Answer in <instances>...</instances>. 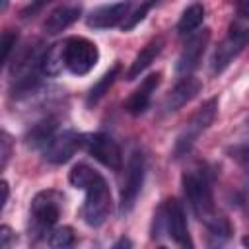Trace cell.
<instances>
[{"instance_id": "cell-26", "label": "cell", "mask_w": 249, "mask_h": 249, "mask_svg": "<svg viewBox=\"0 0 249 249\" xmlns=\"http://www.w3.org/2000/svg\"><path fill=\"white\" fill-rule=\"evenodd\" d=\"M18 37H19L18 31H12V29L4 31V35H2V62L4 64L10 60V54L16 47V43H18Z\"/></svg>"}, {"instance_id": "cell-22", "label": "cell", "mask_w": 249, "mask_h": 249, "mask_svg": "<svg viewBox=\"0 0 249 249\" xmlns=\"http://www.w3.org/2000/svg\"><path fill=\"white\" fill-rule=\"evenodd\" d=\"M119 72H121V64L117 62L111 70H107L101 78H99V82L97 84H93V88L89 89V93H88V99H86V103L91 107V105H95L107 91H109V88L113 86V82L117 80V76H119Z\"/></svg>"}, {"instance_id": "cell-25", "label": "cell", "mask_w": 249, "mask_h": 249, "mask_svg": "<svg viewBox=\"0 0 249 249\" xmlns=\"http://www.w3.org/2000/svg\"><path fill=\"white\" fill-rule=\"evenodd\" d=\"M228 154L241 169H245L249 173V144H235L228 150Z\"/></svg>"}, {"instance_id": "cell-28", "label": "cell", "mask_w": 249, "mask_h": 249, "mask_svg": "<svg viewBox=\"0 0 249 249\" xmlns=\"http://www.w3.org/2000/svg\"><path fill=\"white\" fill-rule=\"evenodd\" d=\"M49 2H53V0H31V4H27L23 10H21V18H31V16H35L41 8H45Z\"/></svg>"}, {"instance_id": "cell-21", "label": "cell", "mask_w": 249, "mask_h": 249, "mask_svg": "<svg viewBox=\"0 0 249 249\" xmlns=\"http://www.w3.org/2000/svg\"><path fill=\"white\" fill-rule=\"evenodd\" d=\"M202 19H204V6L202 4H193L181 14V18L177 21V31L183 33V35L185 33H193L195 29L200 27Z\"/></svg>"}, {"instance_id": "cell-14", "label": "cell", "mask_w": 249, "mask_h": 249, "mask_svg": "<svg viewBox=\"0 0 249 249\" xmlns=\"http://www.w3.org/2000/svg\"><path fill=\"white\" fill-rule=\"evenodd\" d=\"M160 78H161L160 72L146 76V78L142 80V84L130 93V97H128L126 103H124V109H126L130 115H142V113L148 109V105H150V101H152V93H154L156 88L160 86Z\"/></svg>"}, {"instance_id": "cell-11", "label": "cell", "mask_w": 249, "mask_h": 249, "mask_svg": "<svg viewBox=\"0 0 249 249\" xmlns=\"http://www.w3.org/2000/svg\"><path fill=\"white\" fill-rule=\"evenodd\" d=\"M208 41H210V29H202V31L191 35V39L183 45V49L179 53V58L175 62V72L179 76H187L198 66V62H200V58L206 51Z\"/></svg>"}, {"instance_id": "cell-19", "label": "cell", "mask_w": 249, "mask_h": 249, "mask_svg": "<svg viewBox=\"0 0 249 249\" xmlns=\"http://www.w3.org/2000/svg\"><path fill=\"white\" fill-rule=\"evenodd\" d=\"M64 66V43H54L49 47L41 60V72L47 76H56Z\"/></svg>"}, {"instance_id": "cell-10", "label": "cell", "mask_w": 249, "mask_h": 249, "mask_svg": "<svg viewBox=\"0 0 249 249\" xmlns=\"http://www.w3.org/2000/svg\"><path fill=\"white\" fill-rule=\"evenodd\" d=\"M80 138L82 134L74 132V130H62V132H54L47 144L41 148V154H43V160L49 161V163H66L74 152L80 148Z\"/></svg>"}, {"instance_id": "cell-3", "label": "cell", "mask_w": 249, "mask_h": 249, "mask_svg": "<svg viewBox=\"0 0 249 249\" xmlns=\"http://www.w3.org/2000/svg\"><path fill=\"white\" fill-rule=\"evenodd\" d=\"M99 60V49L86 37H70L64 41V66L74 76H84Z\"/></svg>"}, {"instance_id": "cell-33", "label": "cell", "mask_w": 249, "mask_h": 249, "mask_svg": "<svg viewBox=\"0 0 249 249\" xmlns=\"http://www.w3.org/2000/svg\"><path fill=\"white\" fill-rule=\"evenodd\" d=\"M241 243H243V245H245V247H249V235H245V237H243V239H241Z\"/></svg>"}, {"instance_id": "cell-20", "label": "cell", "mask_w": 249, "mask_h": 249, "mask_svg": "<svg viewBox=\"0 0 249 249\" xmlns=\"http://www.w3.org/2000/svg\"><path fill=\"white\" fill-rule=\"evenodd\" d=\"M101 177V173H97L93 167H89L88 163H76L70 173H68V181L74 189H82L86 191L89 185H93L97 179Z\"/></svg>"}, {"instance_id": "cell-2", "label": "cell", "mask_w": 249, "mask_h": 249, "mask_svg": "<svg viewBox=\"0 0 249 249\" xmlns=\"http://www.w3.org/2000/svg\"><path fill=\"white\" fill-rule=\"evenodd\" d=\"M160 233H167L169 239L179 247H193L189 237L187 218L179 200L169 198L165 200L154 214V237Z\"/></svg>"}, {"instance_id": "cell-18", "label": "cell", "mask_w": 249, "mask_h": 249, "mask_svg": "<svg viewBox=\"0 0 249 249\" xmlns=\"http://www.w3.org/2000/svg\"><path fill=\"white\" fill-rule=\"evenodd\" d=\"M206 230H208V243L210 245H224L231 235V224L222 214H214L206 222Z\"/></svg>"}, {"instance_id": "cell-24", "label": "cell", "mask_w": 249, "mask_h": 249, "mask_svg": "<svg viewBox=\"0 0 249 249\" xmlns=\"http://www.w3.org/2000/svg\"><path fill=\"white\" fill-rule=\"evenodd\" d=\"M156 2H158V0H144L132 14H128V18H126V19L123 21V25H121L123 31H130V29H134V27L146 18V14L152 10V6H156Z\"/></svg>"}, {"instance_id": "cell-9", "label": "cell", "mask_w": 249, "mask_h": 249, "mask_svg": "<svg viewBox=\"0 0 249 249\" xmlns=\"http://www.w3.org/2000/svg\"><path fill=\"white\" fill-rule=\"evenodd\" d=\"M64 196L56 191H41L35 195L31 202V220L37 233H49V228L56 224L60 218Z\"/></svg>"}, {"instance_id": "cell-34", "label": "cell", "mask_w": 249, "mask_h": 249, "mask_svg": "<svg viewBox=\"0 0 249 249\" xmlns=\"http://www.w3.org/2000/svg\"><path fill=\"white\" fill-rule=\"evenodd\" d=\"M8 4H10V0H2V10H6V8H8Z\"/></svg>"}, {"instance_id": "cell-1", "label": "cell", "mask_w": 249, "mask_h": 249, "mask_svg": "<svg viewBox=\"0 0 249 249\" xmlns=\"http://www.w3.org/2000/svg\"><path fill=\"white\" fill-rule=\"evenodd\" d=\"M183 191L187 196V202L193 210V214L200 222H208L214 214V196H212V187L206 171L202 169H191L183 175Z\"/></svg>"}, {"instance_id": "cell-4", "label": "cell", "mask_w": 249, "mask_h": 249, "mask_svg": "<svg viewBox=\"0 0 249 249\" xmlns=\"http://www.w3.org/2000/svg\"><path fill=\"white\" fill-rule=\"evenodd\" d=\"M216 113H218V99L212 97L208 99L206 103H202L195 115L191 117V121L185 124V128L181 130V134L177 136V142H175V156H183L187 154L193 144L198 140V136L212 124V121L216 119Z\"/></svg>"}, {"instance_id": "cell-27", "label": "cell", "mask_w": 249, "mask_h": 249, "mask_svg": "<svg viewBox=\"0 0 249 249\" xmlns=\"http://www.w3.org/2000/svg\"><path fill=\"white\" fill-rule=\"evenodd\" d=\"M12 146H14L12 136H10L6 130H2V134H0V167H2V169H6V165H8V161H10Z\"/></svg>"}, {"instance_id": "cell-8", "label": "cell", "mask_w": 249, "mask_h": 249, "mask_svg": "<svg viewBox=\"0 0 249 249\" xmlns=\"http://www.w3.org/2000/svg\"><path fill=\"white\" fill-rule=\"evenodd\" d=\"M247 45H249V29L241 25H231V29L228 31V35L222 39V43L216 47L212 54L210 60L212 74H222Z\"/></svg>"}, {"instance_id": "cell-16", "label": "cell", "mask_w": 249, "mask_h": 249, "mask_svg": "<svg viewBox=\"0 0 249 249\" xmlns=\"http://www.w3.org/2000/svg\"><path fill=\"white\" fill-rule=\"evenodd\" d=\"M161 47H163L161 37H156V39H152L150 43H146V45L140 49V53L136 54V58L132 60V64H130V68H128V72H126V80H136V78L156 60V56L161 53Z\"/></svg>"}, {"instance_id": "cell-32", "label": "cell", "mask_w": 249, "mask_h": 249, "mask_svg": "<svg viewBox=\"0 0 249 249\" xmlns=\"http://www.w3.org/2000/svg\"><path fill=\"white\" fill-rule=\"evenodd\" d=\"M130 245H132V243H130L128 239H124V237H123V239H119V241H117L113 247H115V249H119V247H130Z\"/></svg>"}, {"instance_id": "cell-7", "label": "cell", "mask_w": 249, "mask_h": 249, "mask_svg": "<svg viewBox=\"0 0 249 249\" xmlns=\"http://www.w3.org/2000/svg\"><path fill=\"white\" fill-rule=\"evenodd\" d=\"M111 212V193L103 179V175L86 189V200L82 206V218L88 226L97 228L101 226Z\"/></svg>"}, {"instance_id": "cell-23", "label": "cell", "mask_w": 249, "mask_h": 249, "mask_svg": "<svg viewBox=\"0 0 249 249\" xmlns=\"http://www.w3.org/2000/svg\"><path fill=\"white\" fill-rule=\"evenodd\" d=\"M49 245L54 247V249H64V247H70L74 243V231L72 228L68 226H58V228H53L49 230Z\"/></svg>"}, {"instance_id": "cell-31", "label": "cell", "mask_w": 249, "mask_h": 249, "mask_svg": "<svg viewBox=\"0 0 249 249\" xmlns=\"http://www.w3.org/2000/svg\"><path fill=\"white\" fill-rule=\"evenodd\" d=\"M0 189H2V210H4V208H6V204H8V198H10V187H8V183H6V181H2Z\"/></svg>"}, {"instance_id": "cell-29", "label": "cell", "mask_w": 249, "mask_h": 249, "mask_svg": "<svg viewBox=\"0 0 249 249\" xmlns=\"http://www.w3.org/2000/svg\"><path fill=\"white\" fill-rule=\"evenodd\" d=\"M14 239H16V233L8 226H2L0 228V245H2V249H10Z\"/></svg>"}, {"instance_id": "cell-15", "label": "cell", "mask_w": 249, "mask_h": 249, "mask_svg": "<svg viewBox=\"0 0 249 249\" xmlns=\"http://www.w3.org/2000/svg\"><path fill=\"white\" fill-rule=\"evenodd\" d=\"M82 14V8L80 4H66V6H60L56 10H53L47 19L43 21V31L47 35H58L62 33L66 27H70L74 21H78Z\"/></svg>"}, {"instance_id": "cell-17", "label": "cell", "mask_w": 249, "mask_h": 249, "mask_svg": "<svg viewBox=\"0 0 249 249\" xmlns=\"http://www.w3.org/2000/svg\"><path fill=\"white\" fill-rule=\"evenodd\" d=\"M54 132H56V121H54V119H43L41 123L33 124V126L27 130L25 142H27V146H31V148H39V150H41V148L47 144V140H49Z\"/></svg>"}, {"instance_id": "cell-30", "label": "cell", "mask_w": 249, "mask_h": 249, "mask_svg": "<svg viewBox=\"0 0 249 249\" xmlns=\"http://www.w3.org/2000/svg\"><path fill=\"white\" fill-rule=\"evenodd\" d=\"M237 16L249 18V0H237Z\"/></svg>"}, {"instance_id": "cell-5", "label": "cell", "mask_w": 249, "mask_h": 249, "mask_svg": "<svg viewBox=\"0 0 249 249\" xmlns=\"http://www.w3.org/2000/svg\"><path fill=\"white\" fill-rule=\"evenodd\" d=\"M144 175H146V160L140 150H134L126 161L124 169V179L121 185V200H119V212L126 214L132 210L142 185H144Z\"/></svg>"}, {"instance_id": "cell-13", "label": "cell", "mask_w": 249, "mask_h": 249, "mask_svg": "<svg viewBox=\"0 0 249 249\" xmlns=\"http://www.w3.org/2000/svg\"><path fill=\"white\" fill-rule=\"evenodd\" d=\"M200 88H202V84H200L198 78H195V76H191V74L183 76V78L173 86V89L167 93V97H165V101H163L165 113L179 111L183 105H187L191 99L196 97V93L200 91Z\"/></svg>"}, {"instance_id": "cell-12", "label": "cell", "mask_w": 249, "mask_h": 249, "mask_svg": "<svg viewBox=\"0 0 249 249\" xmlns=\"http://www.w3.org/2000/svg\"><path fill=\"white\" fill-rule=\"evenodd\" d=\"M132 8L130 0H123L117 4H107V6H99L95 10L89 12L88 16V25L93 29H109L115 25H123V21L128 18Z\"/></svg>"}, {"instance_id": "cell-6", "label": "cell", "mask_w": 249, "mask_h": 249, "mask_svg": "<svg viewBox=\"0 0 249 249\" xmlns=\"http://www.w3.org/2000/svg\"><path fill=\"white\" fill-rule=\"evenodd\" d=\"M80 148L86 150L91 158H95L105 167H109L113 171H121V167H123V152H121V146L109 134H105V132L82 134Z\"/></svg>"}]
</instances>
